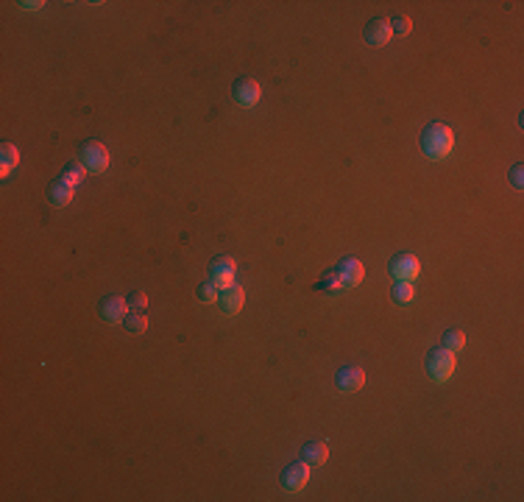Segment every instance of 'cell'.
Wrapping results in <instances>:
<instances>
[{
	"mask_svg": "<svg viewBox=\"0 0 524 502\" xmlns=\"http://www.w3.org/2000/svg\"><path fill=\"white\" fill-rule=\"evenodd\" d=\"M455 145V134L446 123H430L424 131H422V151L430 157V160H444L449 157V151Z\"/></svg>",
	"mask_w": 524,
	"mask_h": 502,
	"instance_id": "cell-1",
	"label": "cell"
},
{
	"mask_svg": "<svg viewBox=\"0 0 524 502\" xmlns=\"http://www.w3.org/2000/svg\"><path fill=\"white\" fill-rule=\"evenodd\" d=\"M455 371V351H449L446 346H435L427 355V374L433 382H446Z\"/></svg>",
	"mask_w": 524,
	"mask_h": 502,
	"instance_id": "cell-2",
	"label": "cell"
},
{
	"mask_svg": "<svg viewBox=\"0 0 524 502\" xmlns=\"http://www.w3.org/2000/svg\"><path fill=\"white\" fill-rule=\"evenodd\" d=\"M109 162H112L109 148L100 140H87L81 145V165L87 168V173H103L109 168Z\"/></svg>",
	"mask_w": 524,
	"mask_h": 502,
	"instance_id": "cell-3",
	"label": "cell"
},
{
	"mask_svg": "<svg viewBox=\"0 0 524 502\" xmlns=\"http://www.w3.org/2000/svg\"><path fill=\"white\" fill-rule=\"evenodd\" d=\"M388 274L393 276V282H413L422 274V263H418V257L410 254V251H402V254H396L388 263Z\"/></svg>",
	"mask_w": 524,
	"mask_h": 502,
	"instance_id": "cell-4",
	"label": "cell"
},
{
	"mask_svg": "<svg viewBox=\"0 0 524 502\" xmlns=\"http://www.w3.org/2000/svg\"><path fill=\"white\" fill-rule=\"evenodd\" d=\"M237 274V263L232 257H215L209 263V282H215L218 290H226Z\"/></svg>",
	"mask_w": 524,
	"mask_h": 502,
	"instance_id": "cell-5",
	"label": "cell"
},
{
	"mask_svg": "<svg viewBox=\"0 0 524 502\" xmlns=\"http://www.w3.org/2000/svg\"><path fill=\"white\" fill-rule=\"evenodd\" d=\"M98 313H100V318L107 321V324H120L129 316V301L123 296H103Z\"/></svg>",
	"mask_w": 524,
	"mask_h": 502,
	"instance_id": "cell-6",
	"label": "cell"
},
{
	"mask_svg": "<svg viewBox=\"0 0 524 502\" xmlns=\"http://www.w3.org/2000/svg\"><path fill=\"white\" fill-rule=\"evenodd\" d=\"M259 84L254 78H237L234 87H232V98H234V104L243 107V109H251L256 107V100H259Z\"/></svg>",
	"mask_w": 524,
	"mask_h": 502,
	"instance_id": "cell-7",
	"label": "cell"
},
{
	"mask_svg": "<svg viewBox=\"0 0 524 502\" xmlns=\"http://www.w3.org/2000/svg\"><path fill=\"white\" fill-rule=\"evenodd\" d=\"M335 382H338V388H340L343 393H354V391H360V388L365 385V371H362L360 366H354V363L340 366Z\"/></svg>",
	"mask_w": 524,
	"mask_h": 502,
	"instance_id": "cell-8",
	"label": "cell"
},
{
	"mask_svg": "<svg viewBox=\"0 0 524 502\" xmlns=\"http://www.w3.org/2000/svg\"><path fill=\"white\" fill-rule=\"evenodd\" d=\"M335 271H338L343 287H357L362 282V276H365V268H362V263L357 257H343Z\"/></svg>",
	"mask_w": 524,
	"mask_h": 502,
	"instance_id": "cell-9",
	"label": "cell"
},
{
	"mask_svg": "<svg viewBox=\"0 0 524 502\" xmlns=\"http://www.w3.org/2000/svg\"><path fill=\"white\" fill-rule=\"evenodd\" d=\"M307 480H309V463H304V461L290 463V466L282 472V485H285L287 491H301V488L307 485Z\"/></svg>",
	"mask_w": 524,
	"mask_h": 502,
	"instance_id": "cell-10",
	"label": "cell"
},
{
	"mask_svg": "<svg viewBox=\"0 0 524 502\" xmlns=\"http://www.w3.org/2000/svg\"><path fill=\"white\" fill-rule=\"evenodd\" d=\"M391 36H393V31H391V20L377 17V20H371L369 25H365V42L374 45V47L388 45V42H391Z\"/></svg>",
	"mask_w": 524,
	"mask_h": 502,
	"instance_id": "cell-11",
	"label": "cell"
},
{
	"mask_svg": "<svg viewBox=\"0 0 524 502\" xmlns=\"http://www.w3.org/2000/svg\"><path fill=\"white\" fill-rule=\"evenodd\" d=\"M218 301H221V310H223L226 316H234V313H240L243 305H245V290L237 287V285H229L226 290H221Z\"/></svg>",
	"mask_w": 524,
	"mask_h": 502,
	"instance_id": "cell-12",
	"label": "cell"
},
{
	"mask_svg": "<svg viewBox=\"0 0 524 502\" xmlns=\"http://www.w3.org/2000/svg\"><path fill=\"white\" fill-rule=\"evenodd\" d=\"M301 458H304V463H309V466H321V463L329 458V446H327L324 441H307L304 449H301Z\"/></svg>",
	"mask_w": 524,
	"mask_h": 502,
	"instance_id": "cell-13",
	"label": "cell"
},
{
	"mask_svg": "<svg viewBox=\"0 0 524 502\" xmlns=\"http://www.w3.org/2000/svg\"><path fill=\"white\" fill-rule=\"evenodd\" d=\"M73 190L76 187H70L62 176L54 182V184H50V190H47V198H50V204H54V207H67L70 204V201H73Z\"/></svg>",
	"mask_w": 524,
	"mask_h": 502,
	"instance_id": "cell-14",
	"label": "cell"
},
{
	"mask_svg": "<svg viewBox=\"0 0 524 502\" xmlns=\"http://www.w3.org/2000/svg\"><path fill=\"white\" fill-rule=\"evenodd\" d=\"M316 290H321V293H340L343 290V282H340V276H338V271H327L318 282H316Z\"/></svg>",
	"mask_w": 524,
	"mask_h": 502,
	"instance_id": "cell-15",
	"label": "cell"
},
{
	"mask_svg": "<svg viewBox=\"0 0 524 502\" xmlns=\"http://www.w3.org/2000/svg\"><path fill=\"white\" fill-rule=\"evenodd\" d=\"M413 282H393V290H391V298L396 305H410L413 301Z\"/></svg>",
	"mask_w": 524,
	"mask_h": 502,
	"instance_id": "cell-16",
	"label": "cell"
},
{
	"mask_svg": "<svg viewBox=\"0 0 524 502\" xmlns=\"http://www.w3.org/2000/svg\"><path fill=\"white\" fill-rule=\"evenodd\" d=\"M0 160H3V171H0V173H9L17 162H20V151L12 145V142H3V148H0Z\"/></svg>",
	"mask_w": 524,
	"mask_h": 502,
	"instance_id": "cell-17",
	"label": "cell"
},
{
	"mask_svg": "<svg viewBox=\"0 0 524 502\" xmlns=\"http://www.w3.org/2000/svg\"><path fill=\"white\" fill-rule=\"evenodd\" d=\"M441 346H446L449 351H463V346H466V332H463V329H446Z\"/></svg>",
	"mask_w": 524,
	"mask_h": 502,
	"instance_id": "cell-18",
	"label": "cell"
},
{
	"mask_svg": "<svg viewBox=\"0 0 524 502\" xmlns=\"http://www.w3.org/2000/svg\"><path fill=\"white\" fill-rule=\"evenodd\" d=\"M84 173H87V168H84L81 162H70V165L62 171V179H65L70 187H76V184L84 182Z\"/></svg>",
	"mask_w": 524,
	"mask_h": 502,
	"instance_id": "cell-19",
	"label": "cell"
},
{
	"mask_svg": "<svg viewBox=\"0 0 524 502\" xmlns=\"http://www.w3.org/2000/svg\"><path fill=\"white\" fill-rule=\"evenodd\" d=\"M123 327L131 335H142L148 329V318H145V313H129V318H123Z\"/></svg>",
	"mask_w": 524,
	"mask_h": 502,
	"instance_id": "cell-20",
	"label": "cell"
},
{
	"mask_svg": "<svg viewBox=\"0 0 524 502\" xmlns=\"http://www.w3.org/2000/svg\"><path fill=\"white\" fill-rule=\"evenodd\" d=\"M221 296V290H218V285L215 282H204V285H198V298L204 301V305H209V301H215Z\"/></svg>",
	"mask_w": 524,
	"mask_h": 502,
	"instance_id": "cell-21",
	"label": "cell"
},
{
	"mask_svg": "<svg viewBox=\"0 0 524 502\" xmlns=\"http://www.w3.org/2000/svg\"><path fill=\"white\" fill-rule=\"evenodd\" d=\"M410 28H413V23H410V17H404V14H396V17L391 20V31L399 34V36H407Z\"/></svg>",
	"mask_w": 524,
	"mask_h": 502,
	"instance_id": "cell-22",
	"label": "cell"
},
{
	"mask_svg": "<svg viewBox=\"0 0 524 502\" xmlns=\"http://www.w3.org/2000/svg\"><path fill=\"white\" fill-rule=\"evenodd\" d=\"M129 307H134L137 313H142V310L148 307V296H145L142 290H134V293L129 296Z\"/></svg>",
	"mask_w": 524,
	"mask_h": 502,
	"instance_id": "cell-23",
	"label": "cell"
},
{
	"mask_svg": "<svg viewBox=\"0 0 524 502\" xmlns=\"http://www.w3.org/2000/svg\"><path fill=\"white\" fill-rule=\"evenodd\" d=\"M521 173H524V168H521V165H513V171H510V182H513L516 190H521Z\"/></svg>",
	"mask_w": 524,
	"mask_h": 502,
	"instance_id": "cell-24",
	"label": "cell"
}]
</instances>
